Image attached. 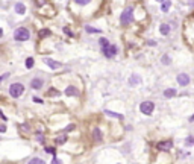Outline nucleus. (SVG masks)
Returning a JSON list of instances; mask_svg holds the SVG:
<instances>
[{
  "mask_svg": "<svg viewBox=\"0 0 194 164\" xmlns=\"http://www.w3.org/2000/svg\"><path fill=\"white\" fill-rule=\"evenodd\" d=\"M102 53L105 55L106 58H114L115 55L118 53V49H117V46H114V44H109V46H106L102 49Z\"/></svg>",
  "mask_w": 194,
  "mask_h": 164,
  "instance_id": "5",
  "label": "nucleus"
},
{
  "mask_svg": "<svg viewBox=\"0 0 194 164\" xmlns=\"http://www.w3.org/2000/svg\"><path fill=\"white\" fill-rule=\"evenodd\" d=\"M52 164H62V161H61L59 158H56V157H53V161H52Z\"/></svg>",
  "mask_w": 194,
  "mask_h": 164,
  "instance_id": "30",
  "label": "nucleus"
},
{
  "mask_svg": "<svg viewBox=\"0 0 194 164\" xmlns=\"http://www.w3.org/2000/svg\"><path fill=\"white\" fill-rule=\"evenodd\" d=\"M64 32H65V34H67L68 36H71V35H73V34H71V31L68 29V27H64Z\"/></svg>",
  "mask_w": 194,
  "mask_h": 164,
  "instance_id": "31",
  "label": "nucleus"
},
{
  "mask_svg": "<svg viewBox=\"0 0 194 164\" xmlns=\"http://www.w3.org/2000/svg\"><path fill=\"white\" fill-rule=\"evenodd\" d=\"M34 67V58H27L26 59V69H32Z\"/></svg>",
  "mask_w": 194,
  "mask_h": 164,
  "instance_id": "22",
  "label": "nucleus"
},
{
  "mask_svg": "<svg viewBox=\"0 0 194 164\" xmlns=\"http://www.w3.org/2000/svg\"><path fill=\"white\" fill-rule=\"evenodd\" d=\"M34 102H38V103H41V102H43V100H41V99H39V97H34Z\"/></svg>",
  "mask_w": 194,
  "mask_h": 164,
  "instance_id": "36",
  "label": "nucleus"
},
{
  "mask_svg": "<svg viewBox=\"0 0 194 164\" xmlns=\"http://www.w3.org/2000/svg\"><path fill=\"white\" fill-rule=\"evenodd\" d=\"M161 62H162L164 65H168V64L171 62V59H170V56H168V55H164V56H162V59H161Z\"/></svg>",
  "mask_w": 194,
  "mask_h": 164,
  "instance_id": "20",
  "label": "nucleus"
},
{
  "mask_svg": "<svg viewBox=\"0 0 194 164\" xmlns=\"http://www.w3.org/2000/svg\"><path fill=\"white\" fill-rule=\"evenodd\" d=\"M38 140H39V141H41V143H43V141H44V137H43V135H41V134H38Z\"/></svg>",
  "mask_w": 194,
  "mask_h": 164,
  "instance_id": "35",
  "label": "nucleus"
},
{
  "mask_svg": "<svg viewBox=\"0 0 194 164\" xmlns=\"http://www.w3.org/2000/svg\"><path fill=\"white\" fill-rule=\"evenodd\" d=\"M0 116H2V120H3V122H6V120H8V119H6V116H5V112H3V111H0Z\"/></svg>",
  "mask_w": 194,
  "mask_h": 164,
  "instance_id": "32",
  "label": "nucleus"
},
{
  "mask_svg": "<svg viewBox=\"0 0 194 164\" xmlns=\"http://www.w3.org/2000/svg\"><path fill=\"white\" fill-rule=\"evenodd\" d=\"M99 44H100L102 49H103V47H106V46H109V41H108L106 38H100V40H99Z\"/></svg>",
  "mask_w": 194,
  "mask_h": 164,
  "instance_id": "24",
  "label": "nucleus"
},
{
  "mask_svg": "<svg viewBox=\"0 0 194 164\" xmlns=\"http://www.w3.org/2000/svg\"><path fill=\"white\" fill-rule=\"evenodd\" d=\"M105 112L108 114V116H111V117H115V119H124V117L122 116V114H117V112H112V111H109V109H106Z\"/></svg>",
  "mask_w": 194,
  "mask_h": 164,
  "instance_id": "18",
  "label": "nucleus"
},
{
  "mask_svg": "<svg viewBox=\"0 0 194 164\" xmlns=\"http://www.w3.org/2000/svg\"><path fill=\"white\" fill-rule=\"evenodd\" d=\"M29 164H46L41 158H32L31 161H29Z\"/></svg>",
  "mask_w": 194,
  "mask_h": 164,
  "instance_id": "26",
  "label": "nucleus"
},
{
  "mask_svg": "<svg viewBox=\"0 0 194 164\" xmlns=\"http://www.w3.org/2000/svg\"><path fill=\"white\" fill-rule=\"evenodd\" d=\"M91 0H74V3H77V5H82V6H85V5H88Z\"/></svg>",
  "mask_w": 194,
  "mask_h": 164,
  "instance_id": "28",
  "label": "nucleus"
},
{
  "mask_svg": "<svg viewBox=\"0 0 194 164\" xmlns=\"http://www.w3.org/2000/svg\"><path fill=\"white\" fill-rule=\"evenodd\" d=\"M65 141H67V135H62V137L56 138V145H64Z\"/></svg>",
  "mask_w": 194,
  "mask_h": 164,
  "instance_id": "23",
  "label": "nucleus"
},
{
  "mask_svg": "<svg viewBox=\"0 0 194 164\" xmlns=\"http://www.w3.org/2000/svg\"><path fill=\"white\" fill-rule=\"evenodd\" d=\"M132 17H134V8L129 6V8L124 9L123 12H122V15H120V21H122V24H123V26L129 24V23L132 21Z\"/></svg>",
  "mask_w": 194,
  "mask_h": 164,
  "instance_id": "3",
  "label": "nucleus"
},
{
  "mask_svg": "<svg viewBox=\"0 0 194 164\" xmlns=\"http://www.w3.org/2000/svg\"><path fill=\"white\" fill-rule=\"evenodd\" d=\"M93 140H94L96 143H100V141L103 140V137H102V131H100L99 128H94V129H93Z\"/></svg>",
  "mask_w": 194,
  "mask_h": 164,
  "instance_id": "11",
  "label": "nucleus"
},
{
  "mask_svg": "<svg viewBox=\"0 0 194 164\" xmlns=\"http://www.w3.org/2000/svg\"><path fill=\"white\" fill-rule=\"evenodd\" d=\"M29 38H31V32H29L27 27H18L14 31V40L15 41L23 43V41H27Z\"/></svg>",
  "mask_w": 194,
  "mask_h": 164,
  "instance_id": "1",
  "label": "nucleus"
},
{
  "mask_svg": "<svg viewBox=\"0 0 194 164\" xmlns=\"http://www.w3.org/2000/svg\"><path fill=\"white\" fill-rule=\"evenodd\" d=\"M170 6H171V2H170V0H165V2H162V6H161V11H162V12H168Z\"/></svg>",
  "mask_w": 194,
  "mask_h": 164,
  "instance_id": "14",
  "label": "nucleus"
},
{
  "mask_svg": "<svg viewBox=\"0 0 194 164\" xmlns=\"http://www.w3.org/2000/svg\"><path fill=\"white\" fill-rule=\"evenodd\" d=\"M188 5H190L191 8H194V0H188Z\"/></svg>",
  "mask_w": 194,
  "mask_h": 164,
  "instance_id": "37",
  "label": "nucleus"
},
{
  "mask_svg": "<svg viewBox=\"0 0 194 164\" xmlns=\"http://www.w3.org/2000/svg\"><path fill=\"white\" fill-rule=\"evenodd\" d=\"M85 31H87V32H91V34H102L100 29H94V27H91V26H85Z\"/></svg>",
  "mask_w": 194,
  "mask_h": 164,
  "instance_id": "19",
  "label": "nucleus"
},
{
  "mask_svg": "<svg viewBox=\"0 0 194 164\" xmlns=\"http://www.w3.org/2000/svg\"><path fill=\"white\" fill-rule=\"evenodd\" d=\"M185 145L187 146H194V137L193 135H190V137L185 138Z\"/></svg>",
  "mask_w": 194,
  "mask_h": 164,
  "instance_id": "21",
  "label": "nucleus"
},
{
  "mask_svg": "<svg viewBox=\"0 0 194 164\" xmlns=\"http://www.w3.org/2000/svg\"><path fill=\"white\" fill-rule=\"evenodd\" d=\"M43 85H44V81H43L41 78H34L32 82H31V87H32L34 90H41Z\"/></svg>",
  "mask_w": 194,
  "mask_h": 164,
  "instance_id": "9",
  "label": "nucleus"
},
{
  "mask_svg": "<svg viewBox=\"0 0 194 164\" xmlns=\"http://www.w3.org/2000/svg\"><path fill=\"white\" fill-rule=\"evenodd\" d=\"M50 34H52V32H50L49 29H41L38 36H39V38H46V36H50Z\"/></svg>",
  "mask_w": 194,
  "mask_h": 164,
  "instance_id": "17",
  "label": "nucleus"
},
{
  "mask_svg": "<svg viewBox=\"0 0 194 164\" xmlns=\"http://www.w3.org/2000/svg\"><path fill=\"white\" fill-rule=\"evenodd\" d=\"M44 62L52 69V70H58V69H61V62H56V61H53L52 58H44Z\"/></svg>",
  "mask_w": 194,
  "mask_h": 164,
  "instance_id": "10",
  "label": "nucleus"
},
{
  "mask_svg": "<svg viewBox=\"0 0 194 164\" xmlns=\"http://www.w3.org/2000/svg\"><path fill=\"white\" fill-rule=\"evenodd\" d=\"M47 94H49V96H59L61 93L58 90H55V88H49V90H47Z\"/></svg>",
  "mask_w": 194,
  "mask_h": 164,
  "instance_id": "25",
  "label": "nucleus"
},
{
  "mask_svg": "<svg viewBox=\"0 0 194 164\" xmlns=\"http://www.w3.org/2000/svg\"><path fill=\"white\" fill-rule=\"evenodd\" d=\"M164 96L170 99V97H173V96H176V90H175V88H167V90L164 91Z\"/></svg>",
  "mask_w": 194,
  "mask_h": 164,
  "instance_id": "16",
  "label": "nucleus"
},
{
  "mask_svg": "<svg viewBox=\"0 0 194 164\" xmlns=\"http://www.w3.org/2000/svg\"><path fill=\"white\" fill-rule=\"evenodd\" d=\"M64 94L65 96H70V97H77L80 93H79V90L76 88V87H73V85H68L67 88H65V91H64Z\"/></svg>",
  "mask_w": 194,
  "mask_h": 164,
  "instance_id": "8",
  "label": "nucleus"
},
{
  "mask_svg": "<svg viewBox=\"0 0 194 164\" xmlns=\"http://www.w3.org/2000/svg\"><path fill=\"white\" fill-rule=\"evenodd\" d=\"M21 129H26V132H27V131H29V125H21Z\"/></svg>",
  "mask_w": 194,
  "mask_h": 164,
  "instance_id": "33",
  "label": "nucleus"
},
{
  "mask_svg": "<svg viewBox=\"0 0 194 164\" xmlns=\"http://www.w3.org/2000/svg\"><path fill=\"white\" fill-rule=\"evenodd\" d=\"M159 32H161L162 35H168V34H170V26L165 24V23L161 24V26H159Z\"/></svg>",
  "mask_w": 194,
  "mask_h": 164,
  "instance_id": "13",
  "label": "nucleus"
},
{
  "mask_svg": "<svg viewBox=\"0 0 194 164\" xmlns=\"http://www.w3.org/2000/svg\"><path fill=\"white\" fill-rule=\"evenodd\" d=\"M156 147H158L159 150H171V149H173V141H171V140L161 141V143H158Z\"/></svg>",
  "mask_w": 194,
  "mask_h": 164,
  "instance_id": "7",
  "label": "nucleus"
},
{
  "mask_svg": "<svg viewBox=\"0 0 194 164\" xmlns=\"http://www.w3.org/2000/svg\"><path fill=\"white\" fill-rule=\"evenodd\" d=\"M0 132H6V126H5V125L0 126Z\"/></svg>",
  "mask_w": 194,
  "mask_h": 164,
  "instance_id": "34",
  "label": "nucleus"
},
{
  "mask_svg": "<svg viewBox=\"0 0 194 164\" xmlns=\"http://www.w3.org/2000/svg\"><path fill=\"white\" fill-rule=\"evenodd\" d=\"M46 152H47V153H52V155H55V153H56L55 147H52V146H46Z\"/></svg>",
  "mask_w": 194,
  "mask_h": 164,
  "instance_id": "27",
  "label": "nucleus"
},
{
  "mask_svg": "<svg viewBox=\"0 0 194 164\" xmlns=\"http://www.w3.org/2000/svg\"><path fill=\"white\" fill-rule=\"evenodd\" d=\"M74 125H73V123H71V125H68V126L65 128V129H64V132H70V131H73V129H74Z\"/></svg>",
  "mask_w": 194,
  "mask_h": 164,
  "instance_id": "29",
  "label": "nucleus"
},
{
  "mask_svg": "<svg viewBox=\"0 0 194 164\" xmlns=\"http://www.w3.org/2000/svg\"><path fill=\"white\" fill-rule=\"evenodd\" d=\"M156 2H161V3H162V2H165V0H156Z\"/></svg>",
  "mask_w": 194,
  "mask_h": 164,
  "instance_id": "39",
  "label": "nucleus"
},
{
  "mask_svg": "<svg viewBox=\"0 0 194 164\" xmlns=\"http://www.w3.org/2000/svg\"><path fill=\"white\" fill-rule=\"evenodd\" d=\"M176 81H177V84H179V85L187 87V85L190 84V76H188L187 73H179V74H177V78H176Z\"/></svg>",
  "mask_w": 194,
  "mask_h": 164,
  "instance_id": "6",
  "label": "nucleus"
},
{
  "mask_svg": "<svg viewBox=\"0 0 194 164\" xmlns=\"http://www.w3.org/2000/svg\"><path fill=\"white\" fill-rule=\"evenodd\" d=\"M188 120H190V122H194V114L191 116V117H190V119H188Z\"/></svg>",
  "mask_w": 194,
  "mask_h": 164,
  "instance_id": "38",
  "label": "nucleus"
},
{
  "mask_svg": "<svg viewBox=\"0 0 194 164\" xmlns=\"http://www.w3.org/2000/svg\"><path fill=\"white\" fill-rule=\"evenodd\" d=\"M15 12H17V14H24V12H26V6H24L23 3H17V5H15Z\"/></svg>",
  "mask_w": 194,
  "mask_h": 164,
  "instance_id": "15",
  "label": "nucleus"
},
{
  "mask_svg": "<svg viewBox=\"0 0 194 164\" xmlns=\"http://www.w3.org/2000/svg\"><path fill=\"white\" fill-rule=\"evenodd\" d=\"M23 93H24V85H23V84H20V82H14V84L9 85V94H11V97L18 99Z\"/></svg>",
  "mask_w": 194,
  "mask_h": 164,
  "instance_id": "2",
  "label": "nucleus"
},
{
  "mask_svg": "<svg viewBox=\"0 0 194 164\" xmlns=\"http://www.w3.org/2000/svg\"><path fill=\"white\" fill-rule=\"evenodd\" d=\"M140 111H141L142 114H146V116H150L155 111V103L152 100H144L140 105Z\"/></svg>",
  "mask_w": 194,
  "mask_h": 164,
  "instance_id": "4",
  "label": "nucleus"
},
{
  "mask_svg": "<svg viewBox=\"0 0 194 164\" xmlns=\"http://www.w3.org/2000/svg\"><path fill=\"white\" fill-rule=\"evenodd\" d=\"M141 82V76H138V74H132L130 78H129V85L130 87H135V85H138Z\"/></svg>",
  "mask_w": 194,
  "mask_h": 164,
  "instance_id": "12",
  "label": "nucleus"
}]
</instances>
